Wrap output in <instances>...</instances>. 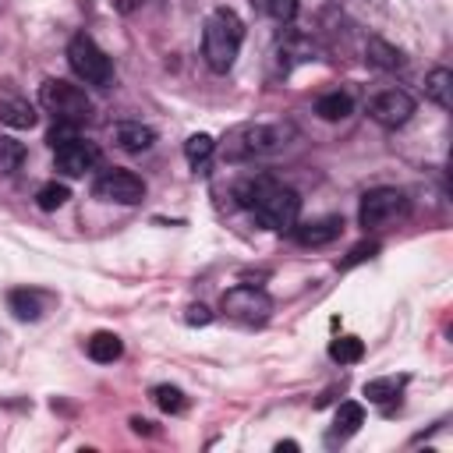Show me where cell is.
<instances>
[{
	"label": "cell",
	"mask_w": 453,
	"mask_h": 453,
	"mask_svg": "<svg viewBox=\"0 0 453 453\" xmlns=\"http://www.w3.org/2000/svg\"><path fill=\"white\" fill-rule=\"evenodd\" d=\"M71 138H78V124H67V120H57V124L46 131V142H50L53 149H60V145L71 142Z\"/></svg>",
	"instance_id": "cell-26"
},
{
	"label": "cell",
	"mask_w": 453,
	"mask_h": 453,
	"mask_svg": "<svg viewBox=\"0 0 453 453\" xmlns=\"http://www.w3.org/2000/svg\"><path fill=\"white\" fill-rule=\"evenodd\" d=\"M152 400H156V407L166 411V414H180V411H188V396H184L177 386H166V382L152 389Z\"/></svg>",
	"instance_id": "cell-23"
},
{
	"label": "cell",
	"mask_w": 453,
	"mask_h": 453,
	"mask_svg": "<svg viewBox=\"0 0 453 453\" xmlns=\"http://www.w3.org/2000/svg\"><path fill=\"white\" fill-rule=\"evenodd\" d=\"M340 230H343V219H340V216H322V219H315V223H297L290 234H294L297 244H304V248H322V244L336 241Z\"/></svg>",
	"instance_id": "cell-11"
},
{
	"label": "cell",
	"mask_w": 453,
	"mask_h": 453,
	"mask_svg": "<svg viewBox=\"0 0 453 453\" xmlns=\"http://www.w3.org/2000/svg\"><path fill=\"white\" fill-rule=\"evenodd\" d=\"M365 57H368V64H375V67H382V71H396V67H403V53H400L396 46H389L386 39H368Z\"/></svg>",
	"instance_id": "cell-17"
},
{
	"label": "cell",
	"mask_w": 453,
	"mask_h": 453,
	"mask_svg": "<svg viewBox=\"0 0 453 453\" xmlns=\"http://www.w3.org/2000/svg\"><path fill=\"white\" fill-rule=\"evenodd\" d=\"M149 425H152V421H145V418H131V428H134L138 435H149V432H152Z\"/></svg>",
	"instance_id": "cell-30"
},
{
	"label": "cell",
	"mask_w": 453,
	"mask_h": 453,
	"mask_svg": "<svg viewBox=\"0 0 453 453\" xmlns=\"http://www.w3.org/2000/svg\"><path fill=\"white\" fill-rule=\"evenodd\" d=\"M85 350H88V357L92 361H99V365H113L120 354H124V343H120V336L117 333H92L88 340H85Z\"/></svg>",
	"instance_id": "cell-13"
},
{
	"label": "cell",
	"mask_w": 453,
	"mask_h": 453,
	"mask_svg": "<svg viewBox=\"0 0 453 453\" xmlns=\"http://www.w3.org/2000/svg\"><path fill=\"white\" fill-rule=\"evenodd\" d=\"M113 142H117V149H124V152H145V149L156 142V131H152L149 124H142V120H120V124L113 127Z\"/></svg>",
	"instance_id": "cell-12"
},
{
	"label": "cell",
	"mask_w": 453,
	"mask_h": 453,
	"mask_svg": "<svg viewBox=\"0 0 453 453\" xmlns=\"http://www.w3.org/2000/svg\"><path fill=\"white\" fill-rule=\"evenodd\" d=\"M287 138L283 127H273V124H241L226 134V145H223V156L226 159H251V156H265L273 149H280Z\"/></svg>",
	"instance_id": "cell-5"
},
{
	"label": "cell",
	"mask_w": 453,
	"mask_h": 453,
	"mask_svg": "<svg viewBox=\"0 0 453 453\" xmlns=\"http://www.w3.org/2000/svg\"><path fill=\"white\" fill-rule=\"evenodd\" d=\"M329 357L340 361V365H354V361L365 357V343H361L357 336H336V340L329 343Z\"/></svg>",
	"instance_id": "cell-21"
},
{
	"label": "cell",
	"mask_w": 453,
	"mask_h": 453,
	"mask_svg": "<svg viewBox=\"0 0 453 453\" xmlns=\"http://www.w3.org/2000/svg\"><path fill=\"white\" fill-rule=\"evenodd\" d=\"M407 212V195L400 188H372L361 195V205H357V223L365 230H379L393 219H400Z\"/></svg>",
	"instance_id": "cell-6"
},
{
	"label": "cell",
	"mask_w": 453,
	"mask_h": 453,
	"mask_svg": "<svg viewBox=\"0 0 453 453\" xmlns=\"http://www.w3.org/2000/svg\"><path fill=\"white\" fill-rule=\"evenodd\" d=\"M0 124H7V127H14V131H28V127L35 124L32 103H25V99H7V103H0Z\"/></svg>",
	"instance_id": "cell-16"
},
{
	"label": "cell",
	"mask_w": 453,
	"mask_h": 453,
	"mask_svg": "<svg viewBox=\"0 0 453 453\" xmlns=\"http://www.w3.org/2000/svg\"><path fill=\"white\" fill-rule=\"evenodd\" d=\"M368 113L382 127H403L411 120V113H414V99L403 88H386L368 103Z\"/></svg>",
	"instance_id": "cell-9"
},
{
	"label": "cell",
	"mask_w": 453,
	"mask_h": 453,
	"mask_svg": "<svg viewBox=\"0 0 453 453\" xmlns=\"http://www.w3.org/2000/svg\"><path fill=\"white\" fill-rule=\"evenodd\" d=\"M67 198H71L67 184H57V180H50V184H42V188L35 191V205H39L42 212H57Z\"/></svg>",
	"instance_id": "cell-22"
},
{
	"label": "cell",
	"mask_w": 453,
	"mask_h": 453,
	"mask_svg": "<svg viewBox=\"0 0 453 453\" xmlns=\"http://www.w3.org/2000/svg\"><path fill=\"white\" fill-rule=\"evenodd\" d=\"M39 103L53 113V120H67V124H85L92 117V99L85 96V88L64 81V78H46L39 85Z\"/></svg>",
	"instance_id": "cell-3"
},
{
	"label": "cell",
	"mask_w": 453,
	"mask_h": 453,
	"mask_svg": "<svg viewBox=\"0 0 453 453\" xmlns=\"http://www.w3.org/2000/svg\"><path fill=\"white\" fill-rule=\"evenodd\" d=\"M269 11L276 21H290L297 14V0H269Z\"/></svg>",
	"instance_id": "cell-28"
},
{
	"label": "cell",
	"mask_w": 453,
	"mask_h": 453,
	"mask_svg": "<svg viewBox=\"0 0 453 453\" xmlns=\"http://www.w3.org/2000/svg\"><path fill=\"white\" fill-rule=\"evenodd\" d=\"M350 110H354V99H350L347 92H326V96L315 103V113H319L322 120H343V117H350Z\"/></svg>",
	"instance_id": "cell-18"
},
{
	"label": "cell",
	"mask_w": 453,
	"mask_h": 453,
	"mask_svg": "<svg viewBox=\"0 0 453 453\" xmlns=\"http://www.w3.org/2000/svg\"><path fill=\"white\" fill-rule=\"evenodd\" d=\"M400 389H403V379H372V382H365V396L372 403H382V407H389L400 396Z\"/></svg>",
	"instance_id": "cell-20"
},
{
	"label": "cell",
	"mask_w": 453,
	"mask_h": 453,
	"mask_svg": "<svg viewBox=\"0 0 453 453\" xmlns=\"http://www.w3.org/2000/svg\"><path fill=\"white\" fill-rule=\"evenodd\" d=\"M92 195L103 202H117V205H138L145 198V180L131 170H106L96 177Z\"/></svg>",
	"instance_id": "cell-8"
},
{
	"label": "cell",
	"mask_w": 453,
	"mask_h": 453,
	"mask_svg": "<svg viewBox=\"0 0 453 453\" xmlns=\"http://www.w3.org/2000/svg\"><path fill=\"white\" fill-rule=\"evenodd\" d=\"M223 311L230 319L244 322V326H262L269 319V311H273V301H269L265 290H258L251 283H241V287H230L223 294Z\"/></svg>",
	"instance_id": "cell-7"
},
{
	"label": "cell",
	"mask_w": 453,
	"mask_h": 453,
	"mask_svg": "<svg viewBox=\"0 0 453 453\" xmlns=\"http://www.w3.org/2000/svg\"><path fill=\"white\" fill-rule=\"evenodd\" d=\"M25 163V145L14 138H0V177H11Z\"/></svg>",
	"instance_id": "cell-24"
},
{
	"label": "cell",
	"mask_w": 453,
	"mask_h": 453,
	"mask_svg": "<svg viewBox=\"0 0 453 453\" xmlns=\"http://www.w3.org/2000/svg\"><path fill=\"white\" fill-rule=\"evenodd\" d=\"M67 64H71V71H74L85 85L106 88V85L113 81V64H110V57H106V53L96 46V39L85 35V32H78V35L67 42Z\"/></svg>",
	"instance_id": "cell-4"
},
{
	"label": "cell",
	"mask_w": 453,
	"mask_h": 453,
	"mask_svg": "<svg viewBox=\"0 0 453 453\" xmlns=\"http://www.w3.org/2000/svg\"><path fill=\"white\" fill-rule=\"evenodd\" d=\"M425 96H428L435 106L449 110V106H453V71L435 67V71L425 78Z\"/></svg>",
	"instance_id": "cell-14"
},
{
	"label": "cell",
	"mask_w": 453,
	"mask_h": 453,
	"mask_svg": "<svg viewBox=\"0 0 453 453\" xmlns=\"http://www.w3.org/2000/svg\"><path fill=\"white\" fill-rule=\"evenodd\" d=\"M375 251H379V244H375V241H368V244H357V248H350V255L340 262V269H350V265H357V262L372 258Z\"/></svg>",
	"instance_id": "cell-27"
},
{
	"label": "cell",
	"mask_w": 453,
	"mask_h": 453,
	"mask_svg": "<svg viewBox=\"0 0 453 453\" xmlns=\"http://www.w3.org/2000/svg\"><path fill=\"white\" fill-rule=\"evenodd\" d=\"M237 202L244 209L255 212V219L265 226V230H276V234H290L297 226V216H301V198L294 188H283L276 184L273 177H255V180H244L237 188Z\"/></svg>",
	"instance_id": "cell-1"
},
{
	"label": "cell",
	"mask_w": 453,
	"mask_h": 453,
	"mask_svg": "<svg viewBox=\"0 0 453 453\" xmlns=\"http://www.w3.org/2000/svg\"><path fill=\"white\" fill-rule=\"evenodd\" d=\"M57 156H53V166L64 173V177H81V173H88L96 163H99V145L96 142H88V138H71V142H64L60 149H53Z\"/></svg>",
	"instance_id": "cell-10"
},
{
	"label": "cell",
	"mask_w": 453,
	"mask_h": 453,
	"mask_svg": "<svg viewBox=\"0 0 453 453\" xmlns=\"http://www.w3.org/2000/svg\"><path fill=\"white\" fill-rule=\"evenodd\" d=\"M7 304H11V311H14L21 322H35V319L42 315L39 297H35L32 290H11V294H7Z\"/></svg>",
	"instance_id": "cell-19"
},
{
	"label": "cell",
	"mask_w": 453,
	"mask_h": 453,
	"mask_svg": "<svg viewBox=\"0 0 453 453\" xmlns=\"http://www.w3.org/2000/svg\"><path fill=\"white\" fill-rule=\"evenodd\" d=\"M212 149H216L212 134H191V138L184 142V156H188L191 166H202V163L212 156Z\"/></svg>",
	"instance_id": "cell-25"
},
{
	"label": "cell",
	"mask_w": 453,
	"mask_h": 453,
	"mask_svg": "<svg viewBox=\"0 0 453 453\" xmlns=\"http://www.w3.org/2000/svg\"><path fill=\"white\" fill-rule=\"evenodd\" d=\"M283 449H287V453H294V449H297V442H294V439H287V442H276V453H283Z\"/></svg>",
	"instance_id": "cell-31"
},
{
	"label": "cell",
	"mask_w": 453,
	"mask_h": 453,
	"mask_svg": "<svg viewBox=\"0 0 453 453\" xmlns=\"http://www.w3.org/2000/svg\"><path fill=\"white\" fill-rule=\"evenodd\" d=\"M361 425H365V407L354 403V400H347V403L336 407V418H333V439H347V435H354Z\"/></svg>",
	"instance_id": "cell-15"
},
{
	"label": "cell",
	"mask_w": 453,
	"mask_h": 453,
	"mask_svg": "<svg viewBox=\"0 0 453 453\" xmlns=\"http://www.w3.org/2000/svg\"><path fill=\"white\" fill-rule=\"evenodd\" d=\"M241 39H244V21L230 7H216L205 18V28H202V57H205V64L216 74H226L234 67V60H237Z\"/></svg>",
	"instance_id": "cell-2"
},
{
	"label": "cell",
	"mask_w": 453,
	"mask_h": 453,
	"mask_svg": "<svg viewBox=\"0 0 453 453\" xmlns=\"http://www.w3.org/2000/svg\"><path fill=\"white\" fill-rule=\"evenodd\" d=\"M184 322H188V326H205V322H212V311H209L205 304H191V308L184 311Z\"/></svg>",
	"instance_id": "cell-29"
}]
</instances>
